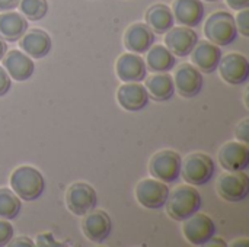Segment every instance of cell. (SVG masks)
Segmentation results:
<instances>
[{
    "label": "cell",
    "mask_w": 249,
    "mask_h": 247,
    "mask_svg": "<svg viewBox=\"0 0 249 247\" xmlns=\"http://www.w3.org/2000/svg\"><path fill=\"white\" fill-rule=\"evenodd\" d=\"M203 205L200 192L193 185H181L169 192L165 204L168 215L175 221H184L198 213Z\"/></svg>",
    "instance_id": "cell-1"
},
{
    "label": "cell",
    "mask_w": 249,
    "mask_h": 247,
    "mask_svg": "<svg viewBox=\"0 0 249 247\" xmlns=\"http://www.w3.org/2000/svg\"><path fill=\"white\" fill-rule=\"evenodd\" d=\"M12 191L23 201L38 199L45 189V181L41 172L32 166H20L10 175Z\"/></svg>",
    "instance_id": "cell-2"
},
{
    "label": "cell",
    "mask_w": 249,
    "mask_h": 247,
    "mask_svg": "<svg viewBox=\"0 0 249 247\" xmlns=\"http://www.w3.org/2000/svg\"><path fill=\"white\" fill-rule=\"evenodd\" d=\"M204 35L210 42L219 47L231 45L238 38L235 17L225 10L214 12L204 23Z\"/></svg>",
    "instance_id": "cell-3"
},
{
    "label": "cell",
    "mask_w": 249,
    "mask_h": 247,
    "mask_svg": "<svg viewBox=\"0 0 249 247\" xmlns=\"http://www.w3.org/2000/svg\"><path fill=\"white\" fill-rule=\"evenodd\" d=\"M214 170H216V163L209 154L193 153L185 157L181 167V176L188 185L203 186L212 181Z\"/></svg>",
    "instance_id": "cell-4"
},
{
    "label": "cell",
    "mask_w": 249,
    "mask_h": 247,
    "mask_svg": "<svg viewBox=\"0 0 249 247\" xmlns=\"http://www.w3.org/2000/svg\"><path fill=\"white\" fill-rule=\"evenodd\" d=\"M181 167L182 157L174 150L158 151L149 162V172L152 178L165 183L177 182L181 176Z\"/></svg>",
    "instance_id": "cell-5"
},
{
    "label": "cell",
    "mask_w": 249,
    "mask_h": 247,
    "mask_svg": "<svg viewBox=\"0 0 249 247\" xmlns=\"http://www.w3.org/2000/svg\"><path fill=\"white\" fill-rule=\"evenodd\" d=\"M219 197L228 202H241L249 194V178L244 170L228 172L219 176L216 183Z\"/></svg>",
    "instance_id": "cell-6"
},
{
    "label": "cell",
    "mask_w": 249,
    "mask_h": 247,
    "mask_svg": "<svg viewBox=\"0 0 249 247\" xmlns=\"http://www.w3.org/2000/svg\"><path fill=\"white\" fill-rule=\"evenodd\" d=\"M66 205L71 214L83 217L96 208L98 205L96 191L85 182H76L67 189Z\"/></svg>",
    "instance_id": "cell-7"
},
{
    "label": "cell",
    "mask_w": 249,
    "mask_h": 247,
    "mask_svg": "<svg viewBox=\"0 0 249 247\" xmlns=\"http://www.w3.org/2000/svg\"><path fill=\"white\" fill-rule=\"evenodd\" d=\"M169 192L171 191L165 182H160L155 178L143 179L136 186V199L147 210H160L165 207Z\"/></svg>",
    "instance_id": "cell-8"
},
{
    "label": "cell",
    "mask_w": 249,
    "mask_h": 247,
    "mask_svg": "<svg viewBox=\"0 0 249 247\" xmlns=\"http://www.w3.org/2000/svg\"><path fill=\"white\" fill-rule=\"evenodd\" d=\"M216 224L207 214H194L184 220V237L194 246H206L216 234Z\"/></svg>",
    "instance_id": "cell-9"
},
{
    "label": "cell",
    "mask_w": 249,
    "mask_h": 247,
    "mask_svg": "<svg viewBox=\"0 0 249 247\" xmlns=\"http://www.w3.org/2000/svg\"><path fill=\"white\" fill-rule=\"evenodd\" d=\"M174 84L175 90H178L182 98L190 99L201 92L204 86V79L201 71L196 66H191L190 63H182L175 70Z\"/></svg>",
    "instance_id": "cell-10"
},
{
    "label": "cell",
    "mask_w": 249,
    "mask_h": 247,
    "mask_svg": "<svg viewBox=\"0 0 249 247\" xmlns=\"http://www.w3.org/2000/svg\"><path fill=\"white\" fill-rule=\"evenodd\" d=\"M217 68L220 71L222 79L232 86H239L248 82L249 61L242 54L238 52L226 54L225 57L220 58Z\"/></svg>",
    "instance_id": "cell-11"
},
{
    "label": "cell",
    "mask_w": 249,
    "mask_h": 247,
    "mask_svg": "<svg viewBox=\"0 0 249 247\" xmlns=\"http://www.w3.org/2000/svg\"><path fill=\"white\" fill-rule=\"evenodd\" d=\"M83 236L93 243H104L112 231V221L102 210H93L83 215L82 220Z\"/></svg>",
    "instance_id": "cell-12"
},
{
    "label": "cell",
    "mask_w": 249,
    "mask_h": 247,
    "mask_svg": "<svg viewBox=\"0 0 249 247\" xmlns=\"http://www.w3.org/2000/svg\"><path fill=\"white\" fill-rule=\"evenodd\" d=\"M198 42V35L188 26L171 28L165 35L166 48L178 57H187L193 52L194 47Z\"/></svg>",
    "instance_id": "cell-13"
},
{
    "label": "cell",
    "mask_w": 249,
    "mask_h": 247,
    "mask_svg": "<svg viewBox=\"0 0 249 247\" xmlns=\"http://www.w3.org/2000/svg\"><path fill=\"white\" fill-rule=\"evenodd\" d=\"M219 162L228 172L245 170L249 166V147L241 141L226 143L219 151Z\"/></svg>",
    "instance_id": "cell-14"
},
{
    "label": "cell",
    "mask_w": 249,
    "mask_h": 247,
    "mask_svg": "<svg viewBox=\"0 0 249 247\" xmlns=\"http://www.w3.org/2000/svg\"><path fill=\"white\" fill-rule=\"evenodd\" d=\"M115 71L120 80L125 83H140L146 79L147 67L144 60L134 52L123 54L115 64Z\"/></svg>",
    "instance_id": "cell-15"
},
{
    "label": "cell",
    "mask_w": 249,
    "mask_h": 247,
    "mask_svg": "<svg viewBox=\"0 0 249 247\" xmlns=\"http://www.w3.org/2000/svg\"><path fill=\"white\" fill-rule=\"evenodd\" d=\"M222 58V51L219 45L210 42V41H201L197 42L191 52V61L193 64L206 74L214 73L217 70V66Z\"/></svg>",
    "instance_id": "cell-16"
},
{
    "label": "cell",
    "mask_w": 249,
    "mask_h": 247,
    "mask_svg": "<svg viewBox=\"0 0 249 247\" xmlns=\"http://www.w3.org/2000/svg\"><path fill=\"white\" fill-rule=\"evenodd\" d=\"M19 47L26 55L39 60L50 54L53 48V42H51V36L45 31L34 28L23 33Z\"/></svg>",
    "instance_id": "cell-17"
},
{
    "label": "cell",
    "mask_w": 249,
    "mask_h": 247,
    "mask_svg": "<svg viewBox=\"0 0 249 247\" xmlns=\"http://www.w3.org/2000/svg\"><path fill=\"white\" fill-rule=\"evenodd\" d=\"M149 93L140 83H125L118 87L117 100L120 106L128 112H139L149 103Z\"/></svg>",
    "instance_id": "cell-18"
},
{
    "label": "cell",
    "mask_w": 249,
    "mask_h": 247,
    "mask_svg": "<svg viewBox=\"0 0 249 247\" xmlns=\"http://www.w3.org/2000/svg\"><path fill=\"white\" fill-rule=\"evenodd\" d=\"M3 66L7 74L16 82H25L31 79L35 70V64L31 57L19 49H12L6 52L3 57Z\"/></svg>",
    "instance_id": "cell-19"
},
{
    "label": "cell",
    "mask_w": 249,
    "mask_h": 247,
    "mask_svg": "<svg viewBox=\"0 0 249 247\" xmlns=\"http://www.w3.org/2000/svg\"><path fill=\"white\" fill-rule=\"evenodd\" d=\"M155 42V32L142 22L133 23L124 33V45L130 52L144 54Z\"/></svg>",
    "instance_id": "cell-20"
},
{
    "label": "cell",
    "mask_w": 249,
    "mask_h": 247,
    "mask_svg": "<svg viewBox=\"0 0 249 247\" xmlns=\"http://www.w3.org/2000/svg\"><path fill=\"white\" fill-rule=\"evenodd\" d=\"M171 10L175 20L188 28L198 26L206 15V9L201 0H174Z\"/></svg>",
    "instance_id": "cell-21"
},
{
    "label": "cell",
    "mask_w": 249,
    "mask_h": 247,
    "mask_svg": "<svg viewBox=\"0 0 249 247\" xmlns=\"http://www.w3.org/2000/svg\"><path fill=\"white\" fill-rule=\"evenodd\" d=\"M28 31V20L18 12H1L0 15V38L6 42L19 41Z\"/></svg>",
    "instance_id": "cell-22"
},
{
    "label": "cell",
    "mask_w": 249,
    "mask_h": 247,
    "mask_svg": "<svg viewBox=\"0 0 249 247\" xmlns=\"http://www.w3.org/2000/svg\"><path fill=\"white\" fill-rule=\"evenodd\" d=\"M175 23L174 13L171 7L163 3H156L146 10V25L155 33H166Z\"/></svg>",
    "instance_id": "cell-23"
},
{
    "label": "cell",
    "mask_w": 249,
    "mask_h": 247,
    "mask_svg": "<svg viewBox=\"0 0 249 247\" xmlns=\"http://www.w3.org/2000/svg\"><path fill=\"white\" fill-rule=\"evenodd\" d=\"M144 87L149 93V98L155 99L156 102H166L175 93L174 79H172V76H169L166 73L147 77Z\"/></svg>",
    "instance_id": "cell-24"
},
{
    "label": "cell",
    "mask_w": 249,
    "mask_h": 247,
    "mask_svg": "<svg viewBox=\"0 0 249 247\" xmlns=\"http://www.w3.org/2000/svg\"><path fill=\"white\" fill-rule=\"evenodd\" d=\"M177 64L175 55L165 45H152L146 55V66L155 73H168Z\"/></svg>",
    "instance_id": "cell-25"
},
{
    "label": "cell",
    "mask_w": 249,
    "mask_h": 247,
    "mask_svg": "<svg viewBox=\"0 0 249 247\" xmlns=\"http://www.w3.org/2000/svg\"><path fill=\"white\" fill-rule=\"evenodd\" d=\"M22 208L20 198L7 188L0 189V218L1 220H15Z\"/></svg>",
    "instance_id": "cell-26"
},
{
    "label": "cell",
    "mask_w": 249,
    "mask_h": 247,
    "mask_svg": "<svg viewBox=\"0 0 249 247\" xmlns=\"http://www.w3.org/2000/svg\"><path fill=\"white\" fill-rule=\"evenodd\" d=\"M19 7L26 20L36 22L47 15L48 1L47 0H20Z\"/></svg>",
    "instance_id": "cell-27"
},
{
    "label": "cell",
    "mask_w": 249,
    "mask_h": 247,
    "mask_svg": "<svg viewBox=\"0 0 249 247\" xmlns=\"http://www.w3.org/2000/svg\"><path fill=\"white\" fill-rule=\"evenodd\" d=\"M235 23H236V29L238 32H241L244 36H249V10L248 7L239 10L238 16L235 17Z\"/></svg>",
    "instance_id": "cell-28"
},
{
    "label": "cell",
    "mask_w": 249,
    "mask_h": 247,
    "mask_svg": "<svg viewBox=\"0 0 249 247\" xmlns=\"http://www.w3.org/2000/svg\"><path fill=\"white\" fill-rule=\"evenodd\" d=\"M13 239V227L9 220L0 218V247L7 246L9 242Z\"/></svg>",
    "instance_id": "cell-29"
},
{
    "label": "cell",
    "mask_w": 249,
    "mask_h": 247,
    "mask_svg": "<svg viewBox=\"0 0 249 247\" xmlns=\"http://www.w3.org/2000/svg\"><path fill=\"white\" fill-rule=\"evenodd\" d=\"M236 138L238 141L244 143V144H248L249 143V119L245 118L236 128Z\"/></svg>",
    "instance_id": "cell-30"
},
{
    "label": "cell",
    "mask_w": 249,
    "mask_h": 247,
    "mask_svg": "<svg viewBox=\"0 0 249 247\" xmlns=\"http://www.w3.org/2000/svg\"><path fill=\"white\" fill-rule=\"evenodd\" d=\"M10 86H12V80H10V76L7 74V71L0 66V98L4 96L9 90H10Z\"/></svg>",
    "instance_id": "cell-31"
},
{
    "label": "cell",
    "mask_w": 249,
    "mask_h": 247,
    "mask_svg": "<svg viewBox=\"0 0 249 247\" xmlns=\"http://www.w3.org/2000/svg\"><path fill=\"white\" fill-rule=\"evenodd\" d=\"M36 240H38V242H36V245H38V246H58V245L54 242L53 234H48V233L38 236V237H36Z\"/></svg>",
    "instance_id": "cell-32"
},
{
    "label": "cell",
    "mask_w": 249,
    "mask_h": 247,
    "mask_svg": "<svg viewBox=\"0 0 249 247\" xmlns=\"http://www.w3.org/2000/svg\"><path fill=\"white\" fill-rule=\"evenodd\" d=\"M20 0H0V12H9L19 6Z\"/></svg>",
    "instance_id": "cell-33"
},
{
    "label": "cell",
    "mask_w": 249,
    "mask_h": 247,
    "mask_svg": "<svg viewBox=\"0 0 249 247\" xmlns=\"http://www.w3.org/2000/svg\"><path fill=\"white\" fill-rule=\"evenodd\" d=\"M228 6L233 10H242L249 7V0H226Z\"/></svg>",
    "instance_id": "cell-34"
},
{
    "label": "cell",
    "mask_w": 249,
    "mask_h": 247,
    "mask_svg": "<svg viewBox=\"0 0 249 247\" xmlns=\"http://www.w3.org/2000/svg\"><path fill=\"white\" fill-rule=\"evenodd\" d=\"M9 245L13 247L16 246H25V247H32L35 246V243L29 239V237H18L15 239V242H9Z\"/></svg>",
    "instance_id": "cell-35"
},
{
    "label": "cell",
    "mask_w": 249,
    "mask_h": 247,
    "mask_svg": "<svg viewBox=\"0 0 249 247\" xmlns=\"http://www.w3.org/2000/svg\"><path fill=\"white\" fill-rule=\"evenodd\" d=\"M207 246H226V243L222 240V239H214V237H212L210 240H209V243H207Z\"/></svg>",
    "instance_id": "cell-36"
},
{
    "label": "cell",
    "mask_w": 249,
    "mask_h": 247,
    "mask_svg": "<svg viewBox=\"0 0 249 247\" xmlns=\"http://www.w3.org/2000/svg\"><path fill=\"white\" fill-rule=\"evenodd\" d=\"M6 52H7V44H6V41H3L0 38V60H3Z\"/></svg>",
    "instance_id": "cell-37"
},
{
    "label": "cell",
    "mask_w": 249,
    "mask_h": 247,
    "mask_svg": "<svg viewBox=\"0 0 249 247\" xmlns=\"http://www.w3.org/2000/svg\"><path fill=\"white\" fill-rule=\"evenodd\" d=\"M244 242H233L232 243V246L236 247V246H248V240L247 239H242Z\"/></svg>",
    "instance_id": "cell-38"
},
{
    "label": "cell",
    "mask_w": 249,
    "mask_h": 247,
    "mask_svg": "<svg viewBox=\"0 0 249 247\" xmlns=\"http://www.w3.org/2000/svg\"><path fill=\"white\" fill-rule=\"evenodd\" d=\"M206 1H217V0H206Z\"/></svg>",
    "instance_id": "cell-39"
}]
</instances>
